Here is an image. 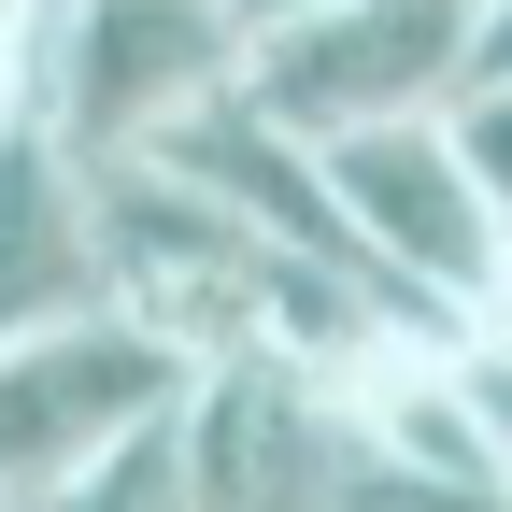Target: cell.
Returning <instances> with one entry per match:
<instances>
[{
    "label": "cell",
    "instance_id": "52a82bcc",
    "mask_svg": "<svg viewBox=\"0 0 512 512\" xmlns=\"http://www.w3.org/2000/svg\"><path fill=\"white\" fill-rule=\"evenodd\" d=\"M228 15H242V29H271V15H299V0H228Z\"/></svg>",
    "mask_w": 512,
    "mask_h": 512
},
{
    "label": "cell",
    "instance_id": "6da1fadb",
    "mask_svg": "<svg viewBox=\"0 0 512 512\" xmlns=\"http://www.w3.org/2000/svg\"><path fill=\"white\" fill-rule=\"evenodd\" d=\"M313 171H328V214H342V242H356L384 313H413V328L512 313V185L470 171V143L441 114L313 128Z\"/></svg>",
    "mask_w": 512,
    "mask_h": 512
},
{
    "label": "cell",
    "instance_id": "277c9868",
    "mask_svg": "<svg viewBox=\"0 0 512 512\" xmlns=\"http://www.w3.org/2000/svg\"><path fill=\"white\" fill-rule=\"evenodd\" d=\"M185 498L200 512H271V498H370V456L342 427V384L313 356H200L171 384Z\"/></svg>",
    "mask_w": 512,
    "mask_h": 512
},
{
    "label": "cell",
    "instance_id": "3957f363",
    "mask_svg": "<svg viewBox=\"0 0 512 512\" xmlns=\"http://www.w3.org/2000/svg\"><path fill=\"white\" fill-rule=\"evenodd\" d=\"M242 72V15L228 0H43V72L29 114L72 157H143L171 114H200Z\"/></svg>",
    "mask_w": 512,
    "mask_h": 512
},
{
    "label": "cell",
    "instance_id": "5b68a950",
    "mask_svg": "<svg viewBox=\"0 0 512 512\" xmlns=\"http://www.w3.org/2000/svg\"><path fill=\"white\" fill-rule=\"evenodd\" d=\"M185 384V356L157 328H128L114 299L43 313V328H0V498H57L128 413H157Z\"/></svg>",
    "mask_w": 512,
    "mask_h": 512
},
{
    "label": "cell",
    "instance_id": "7a4b0ae2",
    "mask_svg": "<svg viewBox=\"0 0 512 512\" xmlns=\"http://www.w3.org/2000/svg\"><path fill=\"white\" fill-rule=\"evenodd\" d=\"M498 43V0H299V15L242 29V100L313 128H370V114H427L441 86Z\"/></svg>",
    "mask_w": 512,
    "mask_h": 512
},
{
    "label": "cell",
    "instance_id": "8992f818",
    "mask_svg": "<svg viewBox=\"0 0 512 512\" xmlns=\"http://www.w3.org/2000/svg\"><path fill=\"white\" fill-rule=\"evenodd\" d=\"M100 299V214H86V157L43 114H0V328Z\"/></svg>",
    "mask_w": 512,
    "mask_h": 512
}]
</instances>
